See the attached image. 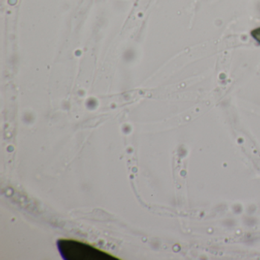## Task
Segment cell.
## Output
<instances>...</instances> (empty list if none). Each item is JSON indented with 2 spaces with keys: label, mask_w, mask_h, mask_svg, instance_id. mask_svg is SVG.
I'll return each mask as SVG.
<instances>
[{
  "label": "cell",
  "mask_w": 260,
  "mask_h": 260,
  "mask_svg": "<svg viewBox=\"0 0 260 260\" xmlns=\"http://www.w3.org/2000/svg\"><path fill=\"white\" fill-rule=\"evenodd\" d=\"M57 248L65 260H119L118 257L84 242L60 239Z\"/></svg>",
  "instance_id": "1"
},
{
  "label": "cell",
  "mask_w": 260,
  "mask_h": 260,
  "mask_svg": "<svg viewBox=\"0 0 260 260\" xmlns=\"http://www.w3.org/2000/svg\"><path fill=\"white\" fill-rule=\"evenodd\" d=\"M251 36L260 44V27L251 31Z\"/></svg>",
  "instance_id": "2"
}]
</instances>
